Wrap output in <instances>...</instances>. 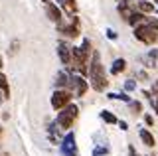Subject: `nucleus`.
<instances>
[{"label":"nucleus","instance_id":"nucleus-1","mask_svg":"<svg viewBox=\"0 0 158 156\" xmlns=\"http://www.w3.org/2000/svg\"><path fill=\"white\" fill-rule=\"evenodd\" d=\"M91 55H93V60L87 65L89 83H91V87L97 91V93H103V91L107 89V85H109L107 73H105V67H103V63H101V55H99L97 51H93Z\"/></svg>","mask_w":158,"mask_h":156},{"label":"nucleus","instance_id":"nucleus-2","mask_svg":"<svg viewBox=\"0 0 158 156\" xmlns=\"http://www.w3.org/2000/svg\"><path fill=\"white\" fill-rule=\"evenodd\" d=\"M77 117H79V109H77V105L69 103L67 107H63V109L57 113L56 125L59 126V129H63V130H69V129L73 126V123L77 121Z\"/></svg>","mask_w":158,"mask_h":156},{"label":"nucleus","instance_id":"nucleus-3","mask_svg":"<svg viewBox=\"0 0 158 156\" xmlns=\"http://www.w3.org/2000/svg\"><path fill=\"white\" fill-rule=\"evenodd\" d=\"M67 75H69L67 77V91L73 97H83L85 91L89 89V81H85V77L75 73V71H69Z\"/></svg>","mask_w":158,"mask_h":156},{"label":"nucleus","instance_id":"nucleus-4","mask_svg":"<svg viewBox=\"0 0 158 156\" xmlns=\"http://www.w3.org/2000/svg\"><path fill=\"white\" fill-rule=\"evenodd\" d=\"M135 38L138 42H142L144 46H154V43H158V30H154V28L146 26L144 22L136 24L135 26Z\"/></svg>","mask_w":158,"mask_h":156},{"label":"nucleus","instance_id":"nucleus-5","mask_svg":"<svg viewBox=\"0 0 158 156\" xmlns=\"http://www.w3.org/2000/svg\"><path fill=\"white\" fill-rule=\"evenodd\" d=\"M71 99H73V95L69 93L67 89H56L53 95H52V107L56 111H61L63 107H67L71 103Z\"/></svg>","mask_w":158,"mask_h":156},{"label":"nucleus","instance_id":"nucleus-6","mask_svg":"<svg viewBox=\"0 0 158 156\" xmlns=\"http://www.w3.org/2000/svg\"><path fill=\"white\" fill-rule=\"evenodd\" d=\"M59 152L61 156H77V144H75V133H69L63 136L61 144H59Z\"/></svg>","mask_w":158,"mask_h":156},{"label":"nucleus","instance_id":"nucleus-7","mask_svg":"<svg viewBox=\"0 0 158 156\" xmlns=\"http://www.w3.org/2000/svg\"><path fill=\"white\" fill-rule=\"evenodd\" d=\"M69 18H71L69 24H63V22L57 24V32H61L67 38H77L79 36V18H77V14L75 16H69Z\"/></svg>","mask_w":158,"mask_h":156},{"label":"nucleus","instance_id":"nucleus-8","mask_svg":"<svg viewBox=\"0 0 158 156\" xmlns=\"http://www.w3.org/2000/svg\"><path fill=\"white\" fill-rule=\"evenodd\" d=\"M44 8H46V14H48V18L49 20H52L53 24H57L59 22H63V14H61V8L57 6V4H53L52 0H49V2H44Z\"/></svg>","mask_w":158,"mask_h":156},{"label":"nucleus","instance_id":"nucleus-9","mask_svg":"<svg viewBox=\"0 0 158 156\" xmlns=\"http://www.w3.org/2000/svg\"><path fill=\"white\" fill-rule=\"evenodd\" d=\"M117 10H118V14H121L123 20L128 22V18L136 12V8H135V2H132V0H123V2H118Z\"/></svg>","mask_w":158,"mask_h":156},{"label":"nucleus","instance_id":"nucleus-10","mask_svg":"<svg viewBox=\"0 0 158 156\" xmlns=\"http://www.w3.org/2000/svg\"><path fill=\"white\" fill-rule=\"evenodd\" d=\"M57 55H59V61L63 65H69V60H71V46L67 42H57Z\"/></svg>","mask_w":158,"mask_h":156},{"label":"nucleus","instance_id":"nucleus-11","mask_svg":"<svg viewBox=\"0 0 158 156\" xmlns=\"http://www.w3.org/2000/svg\"><path fill=\"white\" fill-rule=\"evenodd\" d=\"M57 2V6L61 8L63 12L67 14V16H75L77 14V4H75V0H56Z\"/></svg>","mask_w":158,"mask_h":156},{"label":"nucleus","instance_id":"nucleus-12","mask_svg":"<svg viewBox=\"0 0 158 156\" xmlns=\"http://www.w3.org/2000/svg\"><path fill=\"white\" fill-rule=\"evenodd\" d=\"M135 8L140 14H152V12H156L154 2H150V0H138V2H135Z\"/></svg>","mask_w":158,"mask_h":156},{"label":"nucleus","instance_id":"nucleus-13","mask_svg":"<svg viewBox=\"0 0 158 156\" xmlns=\"http://www.w3.org/2000/svg\"><path fill=\"white\" fill-rule=\"evenodd\" d=\"M138 136H140L142 144H146V146H154V144H156L154 134H152L148 129H138Z\"/></svg>","mask_w":158,"mask_h":156},{"label":"nucleus","instance_id":"nucleus-14","mask_svg":"<svg viewBox=\"0 0 158 156\" xmlns=\"http://www.w3.org/2000/svg\"><path fill=\"white\" fill-rule=\"evenodd\" d=\"M127 69V61L123 60V57H118V60L113 61V65H111V73L113 75H118V73H123Z\"/></svg>","mask_w":158,"mask_h":156},{"label":"nucleus","instance_id":"nucleus-15","mask_svg":"<svg viewBox=\"0 0 158 156\" xmlns=\"http://www.w3.org/2000/svg\"><path fill=\"white\" fill-rule=\"evenodd\" d=\"M0 91H2L4 99H10V83H8V77L0 71Z\"/></svg>","mask_w":158,"mask_h":156},{"label":"nucleus","instance_id":"nucleus-16","mask_svg":"<svg viewBox=\"0 0 158 156\" xmlns=\"http://www.w3.org/2000/svg\"><path fill=\"white\" fill-rule=\"evenodd\" d=\"M67 71H59L56 75V89H65L67 87Z\"/></svg>","mask_w":158,"mask_h":156},{"label":"nucleus","instance_id":"nucleus-17","mask_svg":"<svg viewBox=\"0 0 158 156\" xmlns=\"http://www.w3.org/2000/svg\"><path fill=\"white\" fill-rule=\"evenodd\" d=\"M99 117H101V119L105 121L107 125H117V123H118V119L111 113V111H101V115H99Z\"/></svg>","mask_w":158,"mask_h":156},{"label":"nucleus","instance_id":"nucleus-18","mask_svg":"<svg viewBox=\"0 0 158 156\" xmlns=\"http://www.w3.org/2000/svg\"><path fill=\"white\" fill-rule=\"evenodd\" d=\"M127 105H128V109L132 111V115H138V113H142V105H140V101H132V99H131Z\"/></svg>","mask_w":158,"mask_h":156},{"label":"nucleus","instance_id":"nucleus-19","mask_svg":"<svg viewBox=\"0 0 158 156\" xmlns=\"http://www.w3.org/2000/svg\"><path fill=\"white\" fill-rule=\"evenodd\" d=\"M142 22H144L146 24V26H150V28H154V30H158V18H148L146 16V14H144V20H142Z\"/></svg>","mask_w":158,"mask_h":156},{"label":"nucleus","instance_id":"nucleus-20","mask_svg":"<svg viewBox=\"0 0 158 156\" xmlns=\"http://www.w3.org/2000/svg\"><path fill=\"white\" fill-rule=\"evenodd\" d=\"M105 154H109L107 146H97V148L93 150V156H105Z\"/></svg>","mask_w":158,"mask_h":156},{"label":"nucleus","instance_id":"nucleus-21","mask_svg":"<svg viewBox=\"0 0 158 156\" xmlns=\"http://www.w3.org/2000/svg\"><path fill=\"white\" fill-rule=\"evenodd\" d=\"M136 89V81L135 79H127L125 81V91L128 93V91H135Z\"/></svg>","mask_w":158,"mask_h":156},{"label":"nucleus","instance_id":"nucleus-22","mask_svg":"<svg viewBox=\"0 0 158 156\" xmlns=\"http://www.w3.org/2000/svg\"><path fill=\"white\" fill-rule=\"evenodd\" d=\"M105 36H107V38H109L111 42H115L117 38H118V34H117L115 30H113V28H107V30H105Z\"/></svg>","mask_w":158,"mask_h":156},{"label":"nucleus","instance_id":"nucleus-23","mask_svg":"<svg viewBox=\"0 0 158 156\" xmlns=\"http://www.w3.org/2000/svg\"><path fill=\"white\" fill-rule=\"evenodd\" d=\"M117 99H121V101H125V103H128V101H131V97H128L127 91H121V93H117Z\"/></svg>","mask_w":158,"mask_h":156},{"label":"nucleus","instance_id":"nucleus-24","mask_svg":"<svg viewBox=\"0 0 158 156\" xmlns=\"http://www.w3.org/2000/svg\"><path fill=\"white\" fill-rule=\"evenodd\" d=\"M144 123H146V126H152V129H154V119H152V115H144Z\"/></svg>","mask_w":158,"mask_h":156},{"label":"nucleus","instance_id":"nucleus-25","mask_svg":"<svg viewBox=\"0 0 158 156\" xmlns=\"http://www.w3.org/2000/svg\"><path fill=\"white\" fill-rule=\"evenodd\" d=\"M150 95L158 97V79H156V81H152V91H150Z\"/></svg>","mask_w":158,"mask_h":156},{"label":"nucleus","instance_id":"nucleus-26","mask_svg":"<svg viewBox=\"0 0 158 156\" xmlns=\"http://www.w3.org/2000/svg\"><path fill=\"white\" fill-rule=\"evenodd\" d=\"M148 57L154 60V61H158V50H150V51H148Z\"/></svg>","mask_w":158,"mask_h":156},{"label":"nucleus","instance_id":"nucleus-27","mask_svg":"<svg viewBox=\"0 0 158 156\" xmlns=\"http://www.w3.org/2000/svg\"><path fill=\"white\" fill-rule=\"evenodd\" d=\"M136 77H140L142 81H150V79H148V73H146V71H138V73H136Z\"/></svg>","mask_w":158,"mask_h":156},{"label":"nucleus","instance_id":"nucleus-28","mask_svg":"<svg viewBox=\"0 0 158 156\" xmlns=\"http://www.w3.org/2000/svg\"><path fill=\"white\" fill-rule=\"evenodd\" d=\"M117 125L121 126V130H128V125H127V121H118Z\"/></svg>","mask_w":158,"mask_h":156},{"label":"nucleus","instance_id":"nucleus-29","mask_svg":"<svg viewBox=\"0 0 158 156\" xmlns=\"http://www.w3.org/2000/svg\"><path fill=\"white\" fill-rule=\"evenodd\" d=\"M18 46H20L18 42H12V50H8V51H10V53H16V51H18Z\"/></svg>","mask_w":158,"mask_h":156},{"label":"nucleus","instance_id":"nucleus-30","mask_svg":"<svg viewBox=\"0 0 158 156\" xmlns=\"http://www.w3.org/2000/svg\"><path fill=\"white\" fill-rule=\"evenodd\" d=\"M107 99H117V93H107Z\"/></svg>","mask_w":158,"mask_h":156},{"label":"nucleus","instance_id":"nucleus-31","mask_svg":"<svg viewBox=\"0 0 158 156\" xmlns=\"http://www.w3.org/2000/svg\"><path fill=\"white\" fill-rule=\"evenodd\" d=\"M152 105H154V111L158 113V101H154V103H152Z\"/></svg>","mask_w":158,"mask_h":156},{"label":"nucleus","instance_id":"nucleus-32","mask_svg":"<svg viewBox=\"0 0 158 156\" xmlns=\"http://www.w3.org/2000/svg\"><path fill=\"white\" fill-rule=\"evenodd\" d=\"M2 65H4V63H2V55H0V69H2Z\"/></svg>","mask_w":158,"mask_h":156},{"label":"nucleus","instance_id":"nucleus-33","mask_svg":"<svg viewBox=\"0 0 158 156\" xmlns=\"http://www.w3.org/2000/svg\"><path fill=\"white\" fill-rule=\"evenodd\" d=\"M0 133H2V125H0Z\"/></svg>","mask_w":158,"mask_h":156},{"label":"nucleus","instance_id":"nucleus-34","mask_svg":"<svg viewBox=\"0 0 158 156\" xmlns=\"http://www.w3.org/2000/svg\"><path fill=\"white\" fill-rule=\"evenodd\" d=\"M42 2H49V0H42Z\"/></svg>","mask_w":158,"mask_h":156},{"label":"nucleus","instance_id":"nucleus-35","mask_svg":"<svg viewBox=\"0 0 158 156\" xmlns=\"http://www.w3.org/2000/svg\"><path fill=\"white\" fill-rule=\"evenodd\" d=\"M2 156H10V154H2Z\"/></svg>","mask_w":158,"mask_h":156}]
</instances>
